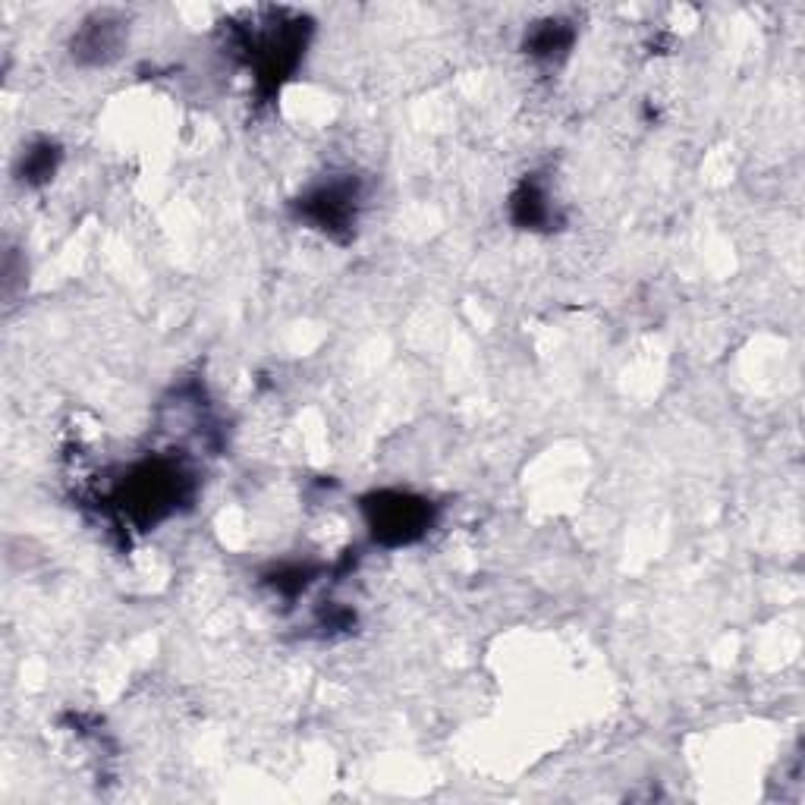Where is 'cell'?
Masks as SVG:
<instances>
[{"label":"cell","mask_w":805,"mask_h":805,"mask_svg":"<svg viewBox=\"0 0 805 805\" xmlns=\"http://www.w3.org/2000/svg\"><path fill=\"white\" fill-rule=\"evenodd\" d=\"M419 522H422V510L416 504H409V500H403V497H394V504H384L378 510L375 526L381 532H400V538H406L409 529H416Z\"/></svg>","instance_id":"1"}]
</instances>
